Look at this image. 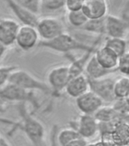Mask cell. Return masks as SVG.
<instances>
[{
	"instance_id": "6da1fadb",
	"label": "cell",
	"mask_w": 129,
	"mask_h": 146,
	"mask_svg": "<svg viewBox=\"0 0 129 146\" xmlns=\"http://www.w3.org/2000/svg\"><path fill=\"white\" fill-rule=\"evenodd\" d=\"M7 82L17 85L26 91H40L45 94H50L52 92L48 84L22 69L16 68L9 75Z\"/></svg>"
},
{
	"instance_id": "7a4b0ae2",
	"label": "cell",
	"mask_w": 129,
	"mask_h": 146,
	"mask_svg": "<svg viewBox=\"0 0 129 146\" xmlns=\"http://www.w3.org/2000/svg\"><path fill=\"white\" fill-rule=\"evenodd\" d=\"M40 47L49 48L56 52L68 53L72 50H85L86 46L80 43L73 36L68 33H63L56 38L49 41H41L37 44Z\"/></svg>"
},
{
	"instance_id": "3957f363",
	"label": "cell",
	"mask_w": 129,
	"mask_h": 146,
	"mask_svg": "<svg viewBox=\"0 0 129 146\" xmlns=\"http://www.w3.org/2000/svg\"><path fill=\"white\" fill-rule=\"evenodd\" d=\"M21 110L23 122L20 129L25 132L34 146H42L45 136V129L43 125L36 119L26 113L24 110L21 109Z\"/></svg>"
},
{
	"instance_id": "277c9868",
	"label": "cell",
	"mask_w": 129,
	"mask_h": 146,
	"mask_svg": "<svg viewBox=\"0 0 129 146\" xmlns=\"http://www.w3.org/2000/svg\"><path fill=\"white\" fill-rule=\"evenodd\" d=\"M36 30L43 41L51 40L65 32L62 21L51 16L40 18Z\"/></svg>"
},
{
	"instance_id": "5b68a950",
	"label": "cell",
	"mask_w": 129,
	"mask_h": 146,
	"mask_svg": "<svg viewBox=\"0 0 129 146\" xmlns=\"http://www.w3.org/2000/svg\"><path fill=\"white\" fill-rule=\"evenodd\" d=\"M0 99L8 101L16 102L35 103V98L31 91H26L20 87L10 84H6L0 88Z\"/></svg>"
},
{
	"instance_id": "8992f818",
	"label": "cell",
	"mask_w": 129,
	"mask_h": 146,
	"mask_svg": "<svg viewBox=\"0 0 129 146\" xmlns=\"http://www.w3.org/2000/svg\"><path fill=\"white\" fill-rule=\"evenodd\" d=\"M90 90L100 97L103 101H113L116 99L114 94V82L111 78H88Z\"/></svg>"
},
{
	"instance_id": "52a82bcc",
	"label": "cell",
	"mask_w": 129,
	"mask_h": 146,
	"mask_svg": "<svg viewBox=\"0 0 129 146\" xmlns=\"http://www.w3.org/2000/svg\"><path fill=\"white\" fill-rule=\"evenodd\" d=\"M48 85L52 92H59L65 90L70 80L68 66H58L52 68L48 74Z\"/></svg>"
},
{
	"instance_id": "ba28073f",
	"label": "cell",
	"mask_w": 129,
	"mask_h": 146,
	"mask_svg": "<svg viewBox=\"0 0 129 146\" xmlns=\"http://www.w3.org/2000/svg\"><path fill=\"white\" fill-rule=\"evenodd\" d=\"M39 37L40 36L35 27L22 25L19 27L15 39V43L21 50L27 51L37 46L39 43Z\"/></svg>"
},
{
	"instance_id": "9c48e42d",
	"label": "cell",
	"mask_w": 129,
	"mask_h": 146,
	"mask_svg": "<svg viewBox=\"0 0 129 146\" xmlns=\"http://www.w3.org/2000/svg\"><path fill=\"white\" fill-rule=\"evenodd\" d=\"M103 104L102 99L91 90L76 98L77 108L83 114L86 115H93L103 107Z\"/></svg>"
},
{
	"instance_id": "30bf717a",
	"label": "cell",
	"mask_w": 129,
	"mask_h": 146,
	"mask_svg": "<svg viewBox=\"0 0 129 146\" xmlns=\"http://www.w3.org/2000/svg\"><path fill=\"white\" fill-rule=\"evenodd\" d=\"M81 11L88 20L104 18L108 11V5L104 0H86L83 2Z\"/></svg>"
},
{
	"instance_id": "8fae6325",
	"label": "cell",
	"mask_w": 129,
	"mask_h": 146,
	"mask_svg": "<svg viewBox=\"0 0 129 146\" xmlns=\"http://www.w3.org/2000/svg\"><path fill=\"white\" fill-rule=\"evenodd\" d=\"M19 27V24L13 19H0V43L6 47L15 43Z\"/></svg>"
},
{
	"instance_id": "7c38bea8",
	"label": "cell",
	"mask_w": 129,
	"mask_h": 146,
	"mask_svg": "<svg viewBox=\"0 0 129 146\" xmlns=\"http://www.w3.org/2000/svg\"><path fill=\"white\" fill-rule=\"evenodd\" d=\"M71 128L76 130L81 138L90 139L98 132V122L93 115L83 114L77 119L76 125Z\"/></svg>"
},
{
	"instance_id": "4fadbf2b",
	"label": "cell",
	"mask_w": 129,
	"mask_h": 146,
	"mask_svg": "<svg viewBox=\"0 0 129 146\" xmlns=\"http://www.w3.org/2000/svg\"><path fill=\"white\" fill-rule=\"evenodd\" d=\"M7 4L9 5L10 9L13 11L15 15L23 25L36 28L37 23L40 20V17L38 15L24 9V7L18 4L15 0L7 1Z\"/></svg>"
},
{
	"instance_id": "5bb4252c",
	"label": "cell",
	"mask_w": 129,
	"mask_h": 146,
	"mask_svg": "<svg viewBox=\"0 0 129 146\" xmlns=\"http://www.w3.org/2000/svg\"><path fill=\"white\" fill-rule=\"evenodd\" d=\"M65 90L68 96L76 99L90 91L88 78L84 74L72 78L69 80Z\"/></svg>"
},
{
	"instance_id": "9a60e30c",
	"label": "cell",
	"mask_w": 129,
	"mask_h": 146,
	"mask_svg": "<svg viewBox=\"0 0 129 146\" xmlns=\"http://www.w3.org/2000/svg\"><path fill=\"white\" fill-rule=\"evenodd\" d=\"M94 56L103 68L110 72L118 66L119 62V57L105 46L96 52Z\"/></svg>"
},
{
	"instance_id": "2e32d148",
	"label": "cell",
	"mask_w": 129,
	"mask_h": 146,
	"mask_svg": "<svg viewBox=\"0 0 129 146\" xmlns=\"http://www.w3.org/2000/svg\"><path fill=\"white\" fill-rule=\"evenodd\" d=\"M105 32L111 37L122 38L125 34V25L119 18L109 15L105 18Z\"/></svg>"
},
{
	"instance_id": "e0dca14e",
	"label": "cell",
	"mask_w": 129,
	"mask_h": 146,
	"mask_svg": "<svg viewBox=\"0 0 129 146\" xmlns=\"http://www.w3.org/2000/svg\"><path fill=\"white\" fill-rule=\"evenodd\" d=\"M112 135L116 146H128L129 123L118 121L112 131Z\"/></svg>"
},
{
	"instance_id": "ac0fdd59",
	"label": "cell",
	"mask_w": 129,
	"mask_h": 146,
	"mask_svg": "<svg viewBox=\"0 0 129 146\" xmlns=\"http://www.w3.org/2000/svg\"><path fill=\"white\" fill-rule=\"evenodd\" d=\"M84 70L86 72L87 77L91 79L102 78L110 72L100 66L97 60L96 59L94 55L87 61L85 65Z\"/></svg>"
},
{
	"instance_id": "d6986e66",
	"label": "cell",
	"mask_w": 129,
	"mask_h": 146,
	"mask_svg": "<svg viewBox=\"0 0 129 146\" xmlns=\"http://www.w3.org/2000/svg\"><path fill=\"white\" fill-rule=\"evenodd\" d=\"M98 123H111L118 120V115L112 107H101L93 115Z\"/></svg>"
},
{
	"instance_id": "ffe728a7",
	"label": "cell",
	"mask_w": 129,
	"mask_h": 146,
	"mask_svg": "<svg viewBox=\"0 0 129 146\" xmlns=\"http://www.w3.org/2000/svg\"><path fill=\"white\" fill-rule=\"evenodd\" d=\"M81 138L78 132L72 128H67L57 133V141L59 146H65L69 142L76 139Z\"/></svg>"
},
{
	"instance_id": "44dd1931",
	"label": "cell",
	"mask_w": 129,
	"mask_h": 146,
	"mask_svg": "<svg viewBox=\"0 0 129 146\" xmlns=\"http://www.w3.org/2000/svg\"><path fill=\"white\" fill-rule=\"evenodd\" d=\"M105 46L109 48L118 57H121L125 54L127 44L125 40L122 38H116V37H110L107 40L105 43Z\"/></svg>"
},
{
	"instance_id": "7402d4cb",
	"label": "cell",
	"mask_w": 129,
	"mask_h": 146,
	"mask_svg": "<svg viewBox=\"0 0 129 146\" xmlns=\"http://www.w3.org/2000/svg\"><path fill=\"white\" fill-rule=\"evenodd\" d=\"M67 21H68V24L71 25L72 27L82 28L87 22L88 19L83 13V11L81 10V11H77L68 12L67 13Z\"/></svg>"
},
{
	"instance_id": "603a6c76",
	"label": "cell",
	"mask_w": 129,
	"mask_h": 146,
	"mask_svg": "<svg viewBox=\"0 0 129 146\" xmlns=\"http://www.w3.org/2000/svg\"><path fill=\"white\" fill-rule=\"evenodd\" d=\"M114 94L116 98H125L129 91V78L128 77L120 78L114 82Z\"/></svg>"
},
{
	"instance_id": "cb8c5ba5",
	"label": "cell",
	"mask_w": 129,
	"mask_h": 146,
	"mask_svg": "<svg viewBox=\"0 0 129 146\" xmlns=\"http://www.w3.org/2000/svg\"><path fill=\"white\" fill-rule=\"evenodd\" d=\"M65 1L63 0H42L41 1V13L56 12L65 9Z\"/></svg>"
},
{
	"instance_id": "d4e9b609",
	"label": "cell",
	"mask_w": 129,
	"mask_h": 146,
	"mask_svg": "<svg viewBox=\"0 0 129 146\" xmlns=\"http://www.w3.org/2000/svg\"><path fill=\"white\" fill-rule=\"evenodd\" d=\"M82 29L93 33L105 32V18L98 20H88Z\"/></svg>"
},
{
	"instance_id": "484cf974",
	"label": "cell",
	"mask_w": 129,
	"mask_h": 146,
	"mask_svg": "<svg viewBox=\"0 0 129 146\" xmlns=\"http://www.w3.org/2000/svg\"><path fill=\"white\" fill-rule=\"evenodd\" d=\"M18 4L32 13L38 15L41 14V1L40 0H16Z\"/></svg>"
},
{
	"instance_id": "4316f807",
	"label": "cell",
	"mask_w": 129,
	"mask_h": 146,
	"mask_svg": "<svg viewBox=\"0 0 129 146\" xmlns=\"http://www.w3.org/2000/svg\"><path fill=\"white\" fill-rule=\"evenodd\" d=\"M16 68H18L16 66H12L0 67V88L6 84L10 74Z\"/></svg>"
},
{
	"instance_id": "83f0119b",
	"label": "cell",
	"mask_w": 129,
	"mask_h": 146,
	"mask_svg": "<svg viewBox=\"0 0 129 146\" xmlns=\"http://www.w3.org/2000/svg\"><path fill=\"white\" fill-rule=\"evenodd\" d=\"M112 107L118 115H125L129 113V105L124 98L118 99Z\"/></svg>"
},
{
	"instance_id": "f1b7e54d",
	"label": "cell",
	"mask_w": 129,
	"mask_h": 146,
	"mask_svg": "<svg viewBox=\"0 0 129 146\" xmlns=\"http://www.w3.org/2000/svg\"><path fill=\"white\" fill-rule=\"evenodd\" d=\"M84 1L81 0H67L65 4V9L68 12L81 11L83 6Z\"/></svg>"
},
{
	"instance_id": "f546056e",
	"label": "cell",
	"mask_w": 129,
	"mask_h": 146,
	"mask_svg": "<svg viewBox=\"0 0 129 146\" xmlns=\"http://www.w3.org/2000/svg\"><path fill=\"white\" fill-rule=\"evenodd\" d=\"M118 67L122 72L129 75V54H124L119 57Z\"/></svg>"
},
{
	"instance_id": "4dcf8cb0",
	"label": "cell",
	"mask_w": 129,
	"mask_h": 146,
	"mask_svg": "<svg viewBox=\"0 0 129 146\" xmlns=\"http://www.w3.org/2000/svg\"><path fill=\"white\" fill-rule=\"evenodd\" d=\"M100 142L103 145V146H116L112 139V132H105L101 133Z\"/></svg>"
},
{
	"instance_id": "1f68e13d",
	"label": "cell",
	"mask_w": 129,
	"mask_h": 146,
	"mask_svg": "<svg viewBox=\"0 0 129 146\" xmlns=\"http://www.w3.org/2000/svg\"><path fill=\"white\" fill-rule=\"evenodd\" d=\"M57 133H58V129H57L56 125H54L52 128V131H51L50 146H59L56 139Z\"/></svg>"
},
{
	"instance_id": "d6a6232c",
	"label": "cell",
	"mask_w": 129,
	"mask_h": 146,
	"mask_svg": "<svg viewBox=\"0 0 129 146\" xmlns=\"http://www.w3.org/2000/svg\"><path fill=\"white\" fill-rule=\"evenodd\" d=\"M87 145H88V143H87L86 139L81 137V138H78V139H76L71 141L65 146H87Z\"/></svg>"
},
{
	"instance_id": "836d02e7",
	"label": "cell",
	"mask_w": 129,
	"mask_h": 146,
	"mask_svg": "<svg viewBox=\"0 0 129 146\" xmlns=\"http://www.w3.org/2000/svg\"><path fill=\"white\" fill-rule=\"evenodd\" d=\"M5 50H6V46H5L2 43H0V59H2V57L4 56Z\"/></svg>"
},
{
	"instance_id": "e575fe53",
	"label": "cell",
	"mask_w": 129,
	"mask_h": 146,
	"mask_svg": "<svg viewBox=\"0 0 129 146\" xmlns=\"http://www.w3.org/2000/svg\"><path fill=\"white\" fill-rule=\"evenodd\" d=\"M0 146H11L9 145L8 141L4 139V138H1L0 139Z\"/></svg>"
},
{
	"instance_id": "d590c367",
	"label": "cell",
	"mask_w": 129,
	"mask_h": 146,
	"mask_svg": "<svg viewBox=\"0 0 129 146\" xmlns=\"http://www.w3.org/2000/svg\"><path fill=\"white\" fill-rule=\"evenodd\" d=\"M124 99H125V101L127 102L128 104L129 105V91H128V94H126V96H125Z\"/></svg>"
},
{
	"instance_id": "8d00e7d4",
	"label": "cell",
	"mask_w": 129,
	"mask_h": 146,
	"mask_svg": "<svg viewBox=\"0 0 129 146\" xmlns=\"http://www.w3.org/2000/svg\"><path fill=\"white\" fill-rule=\"evenodd\" d=\"M93 146H103V145L100 141H98V142H97V143L93 144Z\"/></svg>"
},
{
	"instance_id": "74e56055",
	"label": "cell",
	"mask_w": 129,
	"mask_h": 146,
	"mask_svg": "<svg viewBox=\"0 0 129 146\" xmlns=\"http://www.w3.org/2000/svg\"><path fill=\"white\" fill-rule=\"evenodd\" d=\"M93 144H88V145H87V146H93Z\"/></svg>"
},
{
	"instance_id": "f35d334b",
	"label": "cell",
	"mask_w": 129,
	"mask_h": 146,
	"mask_svg": "<svg viewBox=\"0 0 129 146\" xmlns=\"http://www.w3.org/2000/svg\"><path fill=\"white\" fill-rule=\"evenodd\" d=\"M1 138H2V137H1V135H0V139H1Z\"/></svg>"
},
{
	"instance_id": "ab89813d",
	"label": "cell",
	"mask_w": 129,
	"mask_h": 146,
	"mask_svg": "<svg viewBox=\"0 0 129 146\" xmlns=\"http://www.w3.org/2000/svg\"><path fill=\"white\" fill-rule=\"evenodd\" d=\"M128 146H129V145H128Z\"/></svg>"
}]
</instances>
